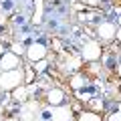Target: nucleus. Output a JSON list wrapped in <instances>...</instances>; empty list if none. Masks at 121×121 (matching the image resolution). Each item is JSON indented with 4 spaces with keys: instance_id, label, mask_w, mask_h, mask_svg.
<instances>
[{
    "instance_id": "20",
    "label": "nucleus",
    "mask_w": 121,
    "mask_h": 121,
    "mask_svg": "<svg viewBox=\"0 0 121 121\" xmlns=\"http://www.w3.org/2000/svg\"><path fill=\"white\" fill-rule=\"evenodd\" d=\"M91 18H93V14H85V12L79 14V20L81 22H91Z\"/></svg>"
},
{
    "instance_id": "4",
    "label": "nucleus",
    "mask_w": 121,
    "mask_h": 121,
    "mask_svg": "<svg viewBox=\"0 0 121 121\" xmlns=\"http://www.w3.org/2000/svg\"><path fill=\"white\" fill-rule=\"evenodd\" d=\"M26 59L30 60V63H36V60H40V59H47V55H48V48H47V44H43V43H30L28 47H26Z\"/></svg>"
},
{
    "instance_id": "11",
    "label": "nucleus",
    "mask_w": 121,
    "mask_h": 121,
    "mask_svg": "<svg viewBox=\"0 0 121 121\" xmlns=\"http://www.w3.org/2000/svg\"><path fill=\"white\" fill-rule=\"evenodd\" d=\"M77 121H103V117L97 111H83V113H79Z\"/></svg>"
},
{
    "instance_id": "14",
    "label": "nucleus",
    "mask_w": 121,
    "mask_h": 121,
    "mask_svg": "<svg viewBox=\"0 0 121 121\" xmlns=\"http://www.w3.org/2000/svg\"><path fill=\"white\" fill-rule=\"evenodd\" d=\"M32 69H35V73H44L47 71V67H48V63H47V59H40V60H36V63H32Z\"/></svg>"
},
{
    "instance_id": "6",
    "label": "nucleus",
    "mask_w": 121,
    "mask_h": 121,
    "mask_svg": "<svg viewBox=\"0 0 121 121\" xmlns=\"http://www.w3.org/2000/svg\"><path fill=\"white\" fill-rule=\"evenodd\" d=\"M20 67V56L12 51H6L0 56V71H10V69H18Z\"/></svg>"
},
{
    "instance_id": "28",
    "label": "nucleus",
    "mask_w": 121,
    "mask_h": 121,
    "mask_svg": "<svg viewBox=\"0 0 121 121\" xmlns=\"http://www.w3.org/2000/svg\"><path fill=\"white\" fill-rule=\"evenodd\" d=\"M119 55H121V47H119Z\"/></svg>"
},
{
    "instance_id": "24",
    "label": "nucleus",
    "mask_w": 121,
    "mask_h": 121,
    "mask_svg": "<svg viewBox=\"0 0 121 121\" xmlns=\"http://www.w3.org/2000/svg\"><path fill=\"white\" fill-rule=\"evenodd\" d=\"M117 75L121 77V63H117Z\"/></svg>"
},
{
    "instance_id": "15",
    "label": "nucleus",
    "mask_w": 121,
    "mask_h": 121,
    "mask_svg": "<svg viewBox=\"0 0 121 121\" xmlns=\"http://www.w3.org/2000/svg\"><path fill=\"white\" fill-rule=\"evenodd\" d=\"M105 121H121V103L117 105V111L109 113V115H107V119H105Z\"/></svg>"
},
{
    "instance_id": "17",
    "label": "nucleus",
    "mask_w": 121,
    "mask_h": 121,
    "mask_svg": "<svg viewBox=\"0 0 121 121\" xmlns=\"http://www.w3.org/2000/svg\"><path fill=\"white\" fill-rule=\"evenodd\" d=\"M10 51H12V52H16V55H22V52H26V48L22 47L20 43H12V47H10Z\"/></svg>"
},
{
    "instance_id": "8",
    "label": "nucleus",
    "mask_w": 121,
    "mask_h": 121,
    "mask_svg": "<svg viewBox=\"0 0 121 121\" xmlns=\"http://www.w3.org/2000/svg\"><path fill=\"white\" fill-rule=\"evenodd\" d=\"M47 103L51 105V107H55V105H63V103H65V91L59 89V87L48 89L47 91Z\"/></svg>"
},
{
    "instance_id": "22",
    "label": "nucleus",
    "mask_w": 121,
    "mask_h": 121,
    "mask_svg": "<svg viewBox=\"0 0 121 121\" xmlns=\"http://www.w3.org/2000/svg\"><path fill=\"white\" fill-rule=\"evenodd\" d=\"M115 39H117V40H119V43H121V26H119V28H117V36H115Z\"/></svg>"
},
{
    "instance_id": "18",
    "label": "nucleus",
    "mask_w": 121,
    "mask_h": 121,
    "mask_svg": "<svg viewBox=\"0 0 121 121\" xmlns=\"http://www.w3.org/2000/svg\"><path fill=\"white\" fill-rule=\"evenodd\" d=\"M32 79H35V69H26V75H24V83H32Z\"/></svg>"
},
{
    "instance_id": "10",
    "label": "nucleus",
    "mask_w": 121,
    "mask_h": 121,
    "mask_svg": "<svg viewBox=\"0 0 121 121\" xmlns=\"http://www.w3.org/2000/svg\"><path fill=\"white\" fill-rule=\"evenodd\" d=\"M69 85H71V89H73V91H81L83 87H85V77H83L81 73H75L73 77H71Z\"/></svg>"
},
{
    "instance_id": "7",
    "label": "nucleus",
    "mask_w": 121,
    "mask_h": 121,
    "mask_svg": "<svg viewBox=\"0 0 121 121\" xmlns=\"http://www.w3.org/2000/svg\"><path fill=\"white\" fill-rule=\"evenodd\" d=\"M36 111H39V103L36 101H24V103H20V121H35Z\"/></svg>"
},
{
    "instance_id": "9",
    "label": "nucleus",
    "mask_w": 121,
    "mask_h": 121,
    "mask_svg": "<svg viewBox=\"0 0 121 121\" xmlns=\"http://www.w3.org/2000/svg\"><path fill=\"white\" fill-rule=\"evenodd\" d=\"M10 93H12V99H14V101H18V103H24L30 91H28V87H26V85H18L16 89H12Z\"/></svg>"
},
{
    "instance_id": "23",
    "label": "nucleus",
    "mask_w": 121,
    "mask_h": 121,
    "mask_svg": "<svg viewBox=\"0 0 121 121\" xmlns=\"http://www.w3.org/2000/svg\"><path fill=\"white\" fill-rule=\"evenodd\" d=\"M4 52H6V48H4V44H2V43H0V56H2V55H4Z\"/></svg>"
},
{
    "instance_id": "2",
    "label": "nucleus",
    "mask_w": 121,
    "mask_h": 121,
    "mask_svg": "<svg viewBox=\"0 0 121 121\" xmlns=\"http://www.w3.org/2000/svg\"><path fill=\"white\" fill-rule=\"evenodd\" d=\"M103 56V48H101L99 40H87L81 48V59L87 63H97Z\"/></svg>"
},
{
    "instance_id": "5",
    "label": "nucleus",
    "mask_w": 121,
    "mask_h": 121,
    "mask_svg": "<svg viewBox=\"0 0 121 121\" xmlns=\"http://www.w3.org/2000/svg\"><path fill=\"white\" fill-rule=\"evenodd\" d=\"M51 121H73V109L65 103L51 107Z\"/></svg>"
},
{
    "instance_id": "25",
    "label": "nucleus",
    "mask_w": 121,
    "mask_h": 121,
    "mask_svg": "<svg viewBox=\"0 0 121 121\" xmlns=\"http://www.w3.org/2000/svg\"><path fill=\"white\" fill-rule=\"evenodd\" d=\"M87 4H97V0H87Z\"/></svg>"
},
{
    "instance_id": "1",
    "label": "nucleus",
    "mask_w": 121,
    "mask_h": 121,
    "mask_svg": "<svg viewBox=\"0 0 121 121\" xmlns=\"http://www.w3.org/2000/svg\"><path fill=\"white\" fill-rule=\"evenodd\" d=\"M24 83V73L22 69H10L0 73V91H12L18 85Z\"/></svg>"
},
{
    "instance_id": "13",
    "label": "nucleus",
    "mask_w": 121,
    "mask_h": 121,
    "mask_svg": "<svg viewBox=\"0 0 121 121\" xmlns=\"http://www.w3.org/2000/svg\"><path fill=\"white\" fill-rule=\"evenodd\" d=\"M81 60L83 59H73V56H71V59L65 63V71H77L79 67H81Z\"/></svg>"
},
{
    "instance_id": "19",
    "label": "nucleus",
    "mask_w": 121,
    "mask_h": 121,
    "mask_svg": "<svg viewBox=\"0 0 121 121\" xmlns=\"http://www.w3.org/2000/svg\"><path fill=\"white\" fill-rule=\"evenodd\" d=\"M14 8V4H12V0H4V2H2V12H8V10H12Z\"/></svg>"
},
{
    "instance_id": "3",
    "label": "nucleus",
    "mask_w": 121,
    "mask_h": 121,
    "mask_svg": "<svg viewBox=\"0 0 121 121\" xmlns=\"http://www.w3.org/2000/svg\"><path fill=\"white\" fill-rule=\"evenodd\" d=\"M95 32H97V39H99L101 43H111L117 36V26H115V22H111V20H99Z\"/></svg>"
},
{
    "instance_id": "16",
    "label": "nucleus",
    "mask_w": 121,
    "mask_h": 121,
    "mask_svg": "<svg viewBox=\"0 0 121 121\" xmlns=\"http://www.w3.org/2000/svg\"><path fill=\"white\" fill-rule=\"evenodd\" d=\"M89 105H91V109H93V111H99V109H103V101L97 99V97H91V99H89Z\"/></svg>"
},
{
    "instance_id": "27",
    "label": "nucleus",
    "mask_w": 121,
    "mask_h": 121,
    "mask_svg": "<svg viewBox=\"0 0 121 121\" xmlns=\"http://www.w3.org/2000/svg\"><path fill=\"white\" fill-rule=\"evenodd\" d=\"M35 121H47V119H40V117H36V119Z\"/></svg>"
},
{
    "instance_id": "12",
    "label": "nucleus",
    "mask_w": 121,
    "mask_h": 121,
    "mask_svg": "<svg viewBox=\"0 0 121 121\" xmlns=\"http://www.w3.org/2000/svg\"><path fill=\"white\" fill-rule=\"evenodd\" d=\"M36 4V10L35 14H32V22L35 24H39V22H43V10H44V4H43V0H32Z\"/></svg>"
},
{
    "instance_id": "26",
    "label": "nucleus",
    "mask_w": 121,
    "mask_h": 121,
    "mask_svg": "<svg viewBox=\"0 0 121 121\" xmlns=\"http://www.w3.org/2000/svg\"><path fill=\"white\" fill-rule=\"evenodd\" d=\"M117 24L121 26V14H119V16H117Z\"/></svg>"
},
{
    "instance_id": "21",
    "label": "nucleus",
    "mask_w": 121,
    "mask_h": 121,
    "mask_svg": "<svg viewBox=\"0 0 121 121\" xmlns=\"http://www.w3.org/2000/svg\"><path fill=\"white\" fill-rule=\"evenodd\" d=\"M4 22H6V14H4V12H0V26L4 24Z\"/></svg>"
}]
</instances>
